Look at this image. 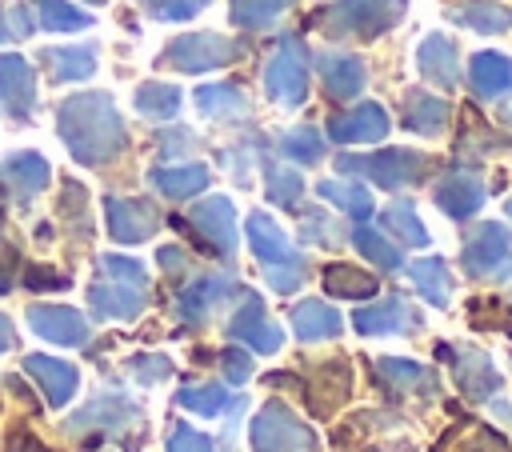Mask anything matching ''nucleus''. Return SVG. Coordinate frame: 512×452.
Segmentation results:
<instances>
[{"label": "nucleus", "instance_id": "20e7f679", "mask_svg": "<svg viewBox=\"0 0 512 452\" xmlns=\"http://www.w3.org/2000/svg\"><path fill=\"white\" fill-rule=\"evenodd\" d=\"M336 168L344 176H364V184L376 188H412L428 176V156L416 148H384L372 156H336Z\"/></svg>", "mask_w": 512, "mask_h": 452}, {"label": "nucleus", "instance_id": "39448f33", "mask_svg": "<svg viewBox=\"0 0 512 452\" xmlns=\"http://www.w3.org/2000/svg\"><path fill=\"white\" fill-rule=\"evenodd\" d=\"M264 92L280 108H300L308 100V48L300 36L284 32L264 64Z\"/></svg>", "mask_w": 512, "mask_h": 452}, {"label": "nucleus", "instance_id": "b1692460", "mask_svg": "<svg viewBox=\"0 0 512 452\" xmlns=\"http://www.w3.org/2000/svg\"><path fill=\"white\" fill-rule=\"evenodd\" d=\"M468 88L476 100L512 96V56L504 52H472L468 56Z\"/></svg>", "mask_w": 512, "mask_h": 452}, {"label": "nucleus", "instance_id": "79ce46f5", "mask_svg": "<svg viewBox=\"0 0 512 452\" xmlns=\"http://www.w3.org/2000/svg\"><path fill=\"white\" fill-rule=\"evenodd\" d=\"M324 288H328L332 296H344V300L376 296V280H372L364 268H352V264H328V268H324Z\"/></svg>", "mask_w": 512, "mask_h": 452}, {"label": "nucleus", "instance_id": "ea45409f", "mask_svg": "<svg viewBox=\"0 0 512 452\" xmlns=\"http://www.w3.org/2000/svg\"><path fill=\"white\" fill-rule=\"evenodd\" d=\"M176 404L196 412V416H208V420L224 416L228 408H236V400H232V392L224 384H188V388L176 392Z\"/></svg>", "mask_w": 512, "mask_h": 452}, {"label": "nucleus", "instance_id": "cd10ccee", "mask_svg": "<svg viewBox=\"0 0 512 452\" xmlns=\"http://www.w3.org/2000/svg\"><path fill=\"white\" fill-rule=\"evenodd\" d=\"M320 80H324V88H328L332 100H352V96H360L368 72H364V60L360 56L320 52Z\"/></svg>", "mask_w": 512, "mask_h": 452}, {"label": "nucleus", "instance_id": "c85d7f7f", "mask_svg": "<svg viewBox=\"0 0 512 452\" xmlns=\"http://www.w3.org/2000/svg\"><path fill=\"white\" fill-rule=\"evenodd\" d=\"M208 180H212L208 164H160L148 172V184L168 200H188V196L204 192Z\"/></svg>", "mask_w": 512, "mask_h": 452}, {"label": "nucleus", "instance_id": "6ab92c4d", "mask_svg": "<svg viewBox=\"0 0 512 452\" xmlns=\"http://www.w3.org/2000/svg\"><path fill=\"white\" fill-rule=\"evenodd\" d=\"M432 204L444 216H452V220L476 216L480 204H484V180H480V172L476 168H452V172H444L436 180V188H432Z\"/></svg>", "mask_w": 512, "mask_h": 452}, {"label": "nucleus", "instance_id": "c756f323", "mask_svg": "<svg viewBox=\"0 0 512 452\" xmlns=\"http://www.w3.org/2000/svg\"><path fill=\"white\" fill-rule=\"evenodd\" d=\"M408 280L412 288L432 304V308H448L452 304V272L444 264V256H420L408 264Z\"/></svg>", "mask_w": 512, "mask_h": 452}, {"label": "nucleus", "instance_id": "de8ad7c7", "mask_svg": "<svg viewBox=\"0 0 512 452\" xmlns=\"http://www.w3.org/2000/svg\"><path fill=\"white\" fill-rule=\"evenodd\" d=\"M212 0H140V8L152 16V20H164V24H180V20H192L208 8Z\"/></svg>", "mask_w": 512, "mask_h": 452}, {"label": "nucleus", "instance_id": "7ed1b4c3", "mask_svg": "<svg viewBox=\"0 0 512 452\" xmlns=\"http://www.w3.org/2000/svg\"><path fill=\"white\" fill-rule=\"evenodd\" d=\"M408 12V0H336L316 12V28L332 40H376L392 32Z\"/></svg>", "mask_w": 512, "mask_h": 452}, {"label": "nucleus", "instance_id": "58836bf2", "mask_svg": "<svg viewBox=\"0 0 512 452\" xmlns=\"http://www.w3.org/2000/svg\"><path fill=\"white\" fill-rule=\"evenodd\" d=\"M276 148H280L284 160L304 164V168H312V164L324 160V136H320L312 124H296V128H288V132L276 140Z\"/></svg>", "mask_w": 512, "mask_h": 452}, {"label": "nucleus", "instance_id": "412c9836", "mask_svg": "<svg viewBox=\"0 0 512 452\" xmlns=\"http://www.w3.org/2000/svg\"><path fill=\"white\" fill-rule=\"evenodd\" d=\"M24 376L44 392L48 408H64V404L76 396V388H80V368L68 364V360L44 356V352L24 356Z\"/></svg>", "mask_w": 512, "mask_h": 452}, {"label": "nucleus", "instance_id": "f03ea898", "mask_svg": "<svg viewBox=\"0 0 512 452\" xmlns=\"http://www.w3.org/2000/svg\"><path fill=\"white\" fill-rule=\"evenodd\" d=\"M244 236H248L252 256L264 264V280H268V288L280 292V296H292V292L304 284L308 264H304V256L292 248V240H288V232L276 224V216H268V212H260V208L248 212V220H244Z\"/></svg>", "mask_w": 512, "mask_h": 452}, {"label": "nucleus", "instance_id": "1a4fd4ad", "mask_svg": "<svg viewBox=\"0 0 512 452\" xmlns=\"http://www.w3.org/2000/svg\"><path fill=\"white\" fill-rule=\"evenodd\" d=\"M228 336L236 344H248L252 352H264V356H276L284 348V328L276 320H268L264 300L252 288H240V304L228 320Z\"/></svg>", "mask_w": 512, "mask_h": 452}, {"label": "nucleus", "instance_id": "4d7b16f0", "mask_svg": "<svg viewBox=\"0 0 512 452\" xmlns=\"http://www.w3.org/2000/svg\"><path fill=\"white\" fill-rule=\"evenodd\" d=\"M492 412H500V420H512V404L508 400H492Z\"/></svg>", "mask_w": 512, "mask_h": 452}, {"label": "nucleus", "instance_id": "5701e85b", "mask_svg": "<svg viewBox=\"0 0 512 452\" xmlns=\"http://www.w3.org/2000/svg\"><path fill=\"white\" fill-rule=\"evenodd\" d=\"M448 352V348H444ZM448 360H452V372H456V384H460V392L464 396H472V400H488L492 392H500V372H496V364H492V356L488 352H480V348H460V352H448Z\"/></svg>", "mask_w": 512, "mask_h": 452}, {"label": "nucleus", "instance_id": "4468645a", "mask_svg": "<svg viewBox=\"0 0 512 452\" xmlns=\"http://www.w3.org/2000/svg\"><path fill=\"white\" fill-rule=\"evenodd\" d=\"M36 112V72L24 56L4 52L0 56V116L28 124Z\"/></svg>", "mask_w": 512, "mask_h": 452}, {"label": "nucleus", "instance_id": "5fc2aeb1", "mask_svg": "<svg viewBox=\"0 0 512 452\" xmlns=\"http://www.w3.org/2000/svg\"><path fill=\"white\" fill-rule=\"evenodd\" d=\"M160 268H164V272H184V252H180L176 244H164V248H160Z\"/></svg>", "mask_w": 512, "mask_h": 452}, {"label": "nucleus", "instance_id": "2f4dec72", "mask_svg": "<svg viewBox=\"0 0 512 452\" xmlns=\"http://www.w3.org/2000/svg\"><path fill=\"white\" fill-rule=\"evenodd\" d=\"M348 388H352V380H348V368L344 364H336V360H328V364H320V372L308 380V404H312V412H320V416H328L336 404H344L348 400Z\"/></svg>", "mask_w": 512, "mask_h": 452}, {"label": "nucleus", "instance_id": "ddd939ff", "mask_svg": "<svg viewBox=\"0 0 512 452\" xmlns=\"http://www.w3.org/2000/svg\"><path fill=\"white\" fill-rule=\"evenodd\" d=\"M148 308V284L100 276L88 284V312L96 320H136Z\"/></svg>", "mask_w": 512, "mask_h": 452}, {"label": "nucleus", "instance_id": "aec40b11", "mask_svg": "<svg viewBox=\"0 0 512 452\" xmlns=\"http://www.w3.org/2000/svg\"><path fill=\"white\" fill-rule=\"evenodd\" d=\"M188 220H192V228L208 240V248H212L216 256H224V260L236 256V208H232L228 196H208V200H200V204L188 212Z\"/></svg>", "mask_w": 512, "mask_h": 452}, {"label": "nucleus", "instance_id": "f8f14e48", "mask_svg": "<svg viewBox=\"0 0 512 452\" xmlns=\"http://www.w3.org/2000/svg\"><path fill=\"white\" fill-rule=\"evenodd\" d=\"M140 404L132 400V396H124V392H96L84 408H76L72 416H68V432H92V428H100V432H120V428H128V424H136L140 420Z\"/></svg>", "mask_w": 512, "mask_h": 452}, {"label": "nucleus", "instance_id": "8fccbe9b", "mask_svg": "<svg viewBox=\"0 0 512 452\" xmlns=\"http://www.w3.org/2000/svg\"><path fill=\"white\" fill-rule=\"evenodd\" d=\"M164 452H216V444H212V436H204L188 424H172L168 440H164Z\"/></svg>", "mask_w": 512, "mask_h": 452}, {"label": "nucleus", "instance_id": "052dcab7", "mask_svg": "<svg viewBox=\"0 0 512 452\" xmlns=\"http://www.w3.org/2000/svg\"><path fill=\"white\" fill-rule=\"evenodd\" d=\"M84 4H108V0H84Z\"/></svg>", "mask_w": 512, "mask_h": 452}, {"label": "nucleus", "instance_id": "7c9ffc66", "mask_svg": "<svg viewBox=\"0 0 512 452\" xmlns=\"http://www.w3.org/2000/svg\"><path fill=\"white\" fill-rule=\"evenodd\" d=\"M452 24L468 28V32H480V36H500L512 28V8L508 4H496V0H472V4H460L448 12Z\"/></svg>", "mask_w": 512, "mask_h": 452}, {"label": "nucleus", "instance_id": "f3484780", "mask_svg": "<svg viewBox=\"0 0 512 452\" xmlns=\"http://www.w3.org/2000/svg\"><path fill=\"white\" fill-rule=\"evenodd\" d=\"M236 292H240V284H236L232 276H200V280H192L188 288H180V296H176V316H180L184 324L200 328V324H208V320L224 308V300L236 296Z\"/></svg>", "mask_w": 512, "mask_h": 452}, {"label": "nucleus", "instance_id": "9b49d317", "mask_svg": "<svg viewBox=\"0 0 512 452\" xmlns=\"http://www.w3.org/2000/svg\"><path fill=\"white\" fill-rule=\"evenodd\" d=\"M420 324H424V312H416L404 296H384L352 312V328L360 336H412L420 332Z\"/></svg>", "mask_w": 512, "mask_h": 452}, {"label": "nucleus", "instance_id": "bf43d9fd", "mask_svg": "<svg viewBox=\"0 0 512 452\" xmlns=\"http://www.w3.org/2000/svg\"><path fill=\"white\" fill-rule=\"evenodd\" d=\"M504 216H512V196H508V200H504Z\"/></svg>", "mask_w": 512, "mask_h": 452}, {"label": "nucleus", "instance_id": "09e8293b", "mask_svg": "<svg viewBox=\"0 0 512 452\" xmlns=\"http://www.w3.org/2000/svg\"><path fill=\"white\" fill-rule=\"evenodd\" d=\"M100 276H112V280H128V284H148V272H144V260L136 256H120V252H104L96 260Z\"/></svg>", "mask_w": 512, "mask_h": 452}, {"label": "nucleus", "instance_id": "49530a36", "mask_svg": "<svg viewBox=\"0 0 512 452\" xmlns=\"http://www.w3.org/2000/svg\"><path fill=\"white\" fill-rule=\"evenodd\" d=\"M300 240H304V244H316V248H336V244H340V228H336V220H332L328 212L308 208V212L300 216Z\"/></svg>", "mask_w": 512, "mask_h": 452}, {"label": "nucleus", "instance_id": "603ef678", "mask_svg": "<svg viewBox=\"0 0 512 452\" xmlns=\"http://www.w3.org/2000/svg\"><path fill=\"white\" fill-rule=\"evenodd\" d=\"M24 284H28V288H68V276H60V272H52V268H40V264H28Z\"/></svg>", "mask_w": 512, "mask_h": 452}, {"label": "nucleus", "instance_id": "6e6552de", "mask_svg": "<svg viewBox=\"0 0 512 452\" xmlns=\"http://www.w3.org/2000/svg\"><path fill=\"white\" fill-rule=\"evenodd\" d=\"M236 56H240V44L224 32H184L160 48L156 64L176 68V72H212V68L232 64Z\"/></svg>", "mask_w": 512, "mask_h": 452}, {"label": "nucleus", "instance_id": "a878e982", "mask_svg": "<svg viewBox=\"0 0 512 452\" xmlns=\"http://www.w3.org/2000/svg\"><path fill=\"white\" fill-rule=\"evenodd\" d=\"M288 324H292V332H296L304 344H316V340H336V336L344 332L340 312H336L332 304L316 300V296L300 300V304L288 312Z\"/></svg>", "mask_w": 512, "mask_h": 452}, {"label": "nucleus", "instance_id": "2eb2a0df", "mask_svg": "<svg viewBox=\"0 0 512 452\" xmlns=\"http://www.w3.org/2000/svg\"><path fill=\"white\" fill-rule=\"evenodd\" d=\"M28 328L48 340V344H60V348H80L92 340V328L84 320L80 308H68V304H32L28 308Z\"/></svg>", "mask_w": 512, "mask_h": 452}, {"label": "nucleus", "instance_id": "473e14b6", "mask_svg": "<svg viewBox=\"0 0 512 452\" xmlns=\"http://www.w3.org/2000/svg\"><path fill=\"white\" fill-rule=\"evenodd\" d=\"M192 96H196V112L208 116V120H236V116L248 112V100H244L240 84H228V80L200 84Z\"/></svg>", "mask_w": 512, "mask_h": 452}, {"label": "nucleus", "instance_id": "dca6fc26", "mask_svg": "<svg viewBox=\"0 0 512 452\" xmlns=\"http://www.w3.org/2000/svg\"><path fill=\"white\" fill-rule=\"evenodd\" d=\"M416 72H420L432 88L452 92V88L460 84V72H464L460 44H456L448 32H428V36L416 44Z\"/></svg>", "mask_w": 512, "mask_h": 452}, {"label": "nucleus", "instance_id": "c9c22d12", "mask_svg": "<svg viewBox=\"0 0 512 452\" xmlns=\"http://www.w3.org/2000/svg\"><path fill=\"white\" fill-rule=\"evenodd\" d=\"M316 192H320L328 204H336L344 216H352V220H368L372 208H376L368 184H360V180H320Z\"/></svg>", "mask_w": 512, "mask_h": 452}, {"label": "nucleus", "instance_id": "13d9d810", "mask_svg": "<svg viewBox=\"0 0 512 452\" xmlns=\"http://www.w3.org/2000/svg\"><path fill=\"white\" fill-rule=\"evenodd\" d=\"M8 36H12V32H8V12L0 8V40H8Z\"/></svg>", "mask_w": 512, "mask_h": 452}, {"label": "nucleus", "instance_id": "a211bd4d", "mask_svg": "<svg viewBox=\"0 0 512 452\" xmlns=\"http://www.w3.org/2000/svg\"><path fill=\"white\" fill-rule=\"evenodd\" d=\"M388 128H392V120H388L384 104H376V100H360L328 120V136L336 144H376L388 136Z\"/></svg>", "mask_w": 512, "mask_h": 452}, {"label": "nucleus", "instance_id": "37998d69", "mask_svg": "<svg viewBox=\"0 0 512 452\" xmlns=\"http://www.w3.org/2000/svg\"><path fill=\"white\" fill-rule=\"evenodd\" d=\"M264 192L276 208H296L304 196V176L296 168H280V164L264 160Z\"/></svg>", "mask_w": 512, "mask_h": 452}, {"label": "nucleus", "instance_id": "6e6d98bb", "mask_svg": "<svg viewBox=\"0 0 512 452\" xmlns=\"http://www.w3.org/2000/svg\"><path fill=\"white\" fill-rule=\"evenodd\" d=\"M12 344H16V324H12L8 312H0V356H4Z\"/></svg>", "mask_w": 512, "mask_h": 452}, {"label": "nucleus", "instance_id": "a19ab883", "mask_svg": "<svg viewBox=\"0 0 512 452\" xmlns=\"http://www.w3.org/2000/svg\"><path fill=\"white\" fill-rule=\"evenodd\" d=\"M32 12H36V24L48 28V32H80V28H92V16L68 0H28Z\"/></svg>", "mask_w": 512, "mask_h": 452}, {"label": "nucleus", "instance_id": "423d86ee", "mask_svg": "<svg viewBox=\"0 0 512 452\" xmlns=\"http://www.w3.org/2000/svg\"><path fill=\"white\" fill-rule=\"evenodd\" d=\"M252 452H320L316 432L284 404V400H268L248 428Z\"/></svg>", "mask_w": 512, "mask_h": 452}, {"label": "nucleus", "instance_id": "e433bc0d", "mask_svg": "<svg viewBox=\"0 0 512 452\" xmlns=\"http://www.w3.org/2000/svg\"><path fill=\"white\" fill-rule=\"evenodd\" d=\"M380 224L388 228V236L400 240V248H428V228H424V220L416 216L412 200H392V204L380 212Z\"/></svg>", "mask_w": 512, "mask_h": 452}, {"label": "nucleus", "instance_id": "a18cd8bd", "mask_svg": "<svg viewBox=\"0 0 512 452\" xmlns=\"http://www.w3.org/2000/svg\"><path fill=\"white\" fill-rule=\"evenodd\" d=\"M124 368H128V376H132L136 384H144V388H156V384H164V380L176 372L172 356H164V352H136V356L124 360Z\"/></svg>", "mask_w": 512, "mask_h": 452}, {"label": "nucleus", "instance_id": "c03bdc74", "mask_svg": "<svg viewBox=\"0 0 512 452\" xmlns=\"http://www.w3.org/2000/svg\"><path fill=\"white\" fill-rule=\"evenodd\" d=\"M352 244H356V252H360L368 264H376V268H384V272H396V268L404 264L400 248H396L392 240H384V236H380L376 228H368V224L352 228Z\"/></svg>", "mask_w": 512, "mask_h": 452}, {"label": "nucleus", "instance_id": "9d476101", "mask_svg": "<svg viewBox=\"0 0 512 452\" xmlns=\"http://www.w3.org/2000/svg\"><path fill=\"white\" fill-rule=\"evenodd\" d=\"M104 228L116 244H140L156 236L160 212L140 196H104Z\"/></svg>", "mask_w": 512, "mask_h": 452}, {"label": "nucleus", "instance_id": "3c124183", "mask_svg": "<svg viewBox=\"0 0 512 452\" xmlns=\"http://www.w3.org/2000/svg\"><path fill=\"white\" fill-rule=\"evenodd\" d=\"M252 352H244L240 344H232V348H224L220 352V372H224V380L228 384H248L252 380Z\"/></svg>", "mask_w": 512, "mask_h": 452}, {"label": "nucleus", "instance_id": "393cba45", "mask_svg": "<svg viewBox=\"0 0 512 452\" xmlns=\"http://www.w3.org/2000/svg\"><path fill=\"white\" fill-rule=\"evenodd\" d=\"M40 64L52 84H76L96 76V44H52L40 52Z\"/></svg>", "mask_w": 512, "mask_h": 452}, {"label": "nucleus", "instance_id": "0eeeda50", "mask_svg": "<svg viewBox=\"0 0 512 452\" xmlns=\"http://www.w3.org/2000/svg\"><path fill=\"white\" fill-rule=\"evenodd\" d=\"M460 264L472 280H508L512 276V232L496 220H480L464 232Z\"/></svg>", "mask_w": 512, "mask_h": 452}, {"label": "nucleus", "instance_id": "72a5a7b5", "mask_svg": "<svg viewBox=\"0 0 512 452\" xmlns=\"http://www.w3.org/2000/svg\"><path fill=\"white\" fill-rule=\"evenodd\" d=\"M380 372L384 384L400 388V392H436V372L420 360H400V356H376L372 364Z\"/></svg>", "mask_w": 512, "mask_h": 452}, {"label": "nucleus", "instance_id": "680f3d73", "mask_svg": "<svg viewBox=\"0 0 512 452\" xmlns=\"http://www.w3.org/2000/svg\"><path fill=\"white\" fill-rule=\"evenodd\" d=\"M108 452H112V448H108Z\"/></svg>", "mask_w": 512, "mask_h": 452}, {"label": "nucleus", "instance_id": "4c0bfd02", "mask_svg": "<svg viewBox=\"0 0 512 452\" xmlns=\"http://www.w3.org/2000/svg\"><path fill=\"white\" fill-rule=\"evenodd\" d=\"M288 8H292V0H232V4H228V16H232V24L244 28V32H264V28H272Z\"/></svg>", "mask_w": 512, "mask_h": 452}, {"label": "nucleus", "instance_id": "bb28decb", "mask_svg": "<svg viewBox=\"0 0 512 452\" xmlns=\"http://www.w3.org/2000/svg\"><path fill=\"white\" fill-rule=\"evenodd\" d=\"M452 120V108L444 96H432V92H408L404 96V108H400V124L416 136H444Z\"/></svg>", "mask_w": 512, "mask_h": 452}, {"label": "nucleus", "instance_id": "f257e3e1", "mask_svg": "<svg viewBox=\"0 0 512 452\" xmlns=\"http://www.w3.org/2000/svg\"><path fill=\"white\" fill-rule=\"evenodd\" d=\"M56 136L72 152V160L100 168L116 160L128 144V128L108 92H76L56 104Z\"/></svg>", "mask_w": 512, "mask_h": 452}, {"label": "nucleus", "instance_id": "f704fd0d", "mask_svg": "<svg viewBox=\"0 0 512 452\" xmlns=\"http://www.w3.org/2000/svg\"><path fill=\"white\" fill-rule=\"evenodd\" d=\"M180 104H184V96L168 80H144L136 88V96H132V108L140 116H148V120H172L180 112Z\"/></svg>", "mask_w": 512, "mask_h": 452}, {"label": "nucleus", "instance_id": "4be33fe9", "mask_svg": "<svg viewBox=\"0 0 512 452\" xmlns=\"http://www.w3.org/2000/svg\"><path fill=\"white\" fill-rule=\"evenodd\" d=\"M48 180H52V168H48V160H44L40 152H32V148L12 152V156L0 160V192H8V196H16V200L40 196V192L48 188Z\"/></svg>", "mask_w": 512, "mask_h": 452}, {"label": "nucleus", "instance_id": "864d4df0", "mask_svg": "<svg viewBox=\"0 0 512 452\" xmlns=\"http://www.w3.org/2000/svg\"><path fill=\"white\" fill-rule=\"evenodd\" d=\"M196 144V136L188 132V128H176V132H164L160 136V148H164V156H176V152H188Z\"/></svg>", "mask_w": 512, "mask_h": 452}]
</instances>
